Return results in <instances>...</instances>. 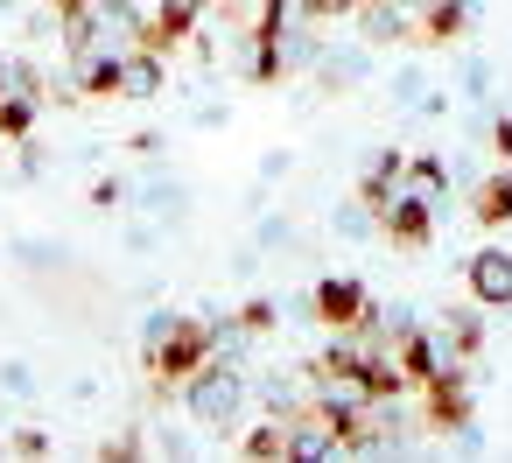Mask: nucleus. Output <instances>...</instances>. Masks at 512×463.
<instances>
[{
	"instance_id": "obj_11",
	"label": "nucleus",
	"mask_w": 512,
	"mask_h": 463,
	"mask_svg": "<svg viewBox=\"0 0 512 463\" xmlns=\"http://www.w3.org/2000/svg\"><path fill=\"white\" fill-rule=\"evenodd\" d=\"M15 456H50V435H43V428H22V435H15Z\"/></svg>"
},
{
	"instance_id": "obj_6",
	"label": "nucleus",
	"mask_w": 512,
	"mask_h": 463,
	"mask_svg": "<svg viewBox=\"0 0 512 463\" xmlns=\"http://www.w3.org/2000/svg\"><path fill=\"white\" fill-rule=\"evenodd\" d=\"M400 169H407V155H400V148H379V155L365 162L358 204H365V211H386V204H393V190H400Z\"/></svg>"
},
{
	"instance_id": "obj_10",
	"label": "nucleus",
	"mask_w": 512,
	"mask_h": 463,
	"mask_svg": "<svg viewBox=\"0 0 512 463\" xmlns=\"http://www.w3.org/2000/svg\"><path fill=\"white\" fill-rule=\"evenodd\" d=\"M274 323H281V309H274V302H267V295H253V302H246V309H239V330H246V337H267V330H274Z\"/></svg>"
},
{
	"instance_id": "obj_3",
	"label": "nucleus",
	"mask_w": 512,
	"mask_h": 463,
	"mask_svg": "<svg viewBox=\"0 0 512 463\" xmlns=\"http://www.w3.org/2000/svg\"><path fill=\"white\" fill-rule=\"evenodd\" d=\"M365 316H372L365 281H351V274L316 281V323H323V330H351V323H365Z\"/></svg>"
},
{
	"instance_id": "obj_5",
	"label": "nucleus",
	"mask_w": 512,
	"mask_h": 463,
	"mask_svg": "<svg viewBox=\"0 0 512 463\" xmlns=\"http://www.w3.org/2000/svg\"><path fill=\"white\" fill-rule=\"evenodd\" d=\"M169 78V57L155 50H120V99H155Z\"/></svg>"
},
{
	"instance_id": "obj_1",
	"label": "nucleus",
	"mask_w": 512,
	"mask_h": 463,
	"mask_svg": "<svg viewBox=\"0 0 512 463\" xmlns=\"http://www.w3.org/2000/svg\"><path fill=\"white\" fill-rule=\"evenodd\" d=\"M183 400H190V414H197L204 428H225V421L246 407V379H239L225 358H211V365H197V372L183 379Z\"/></svg>"
},
{
	"instance_id": "obj_13",
	"label": "nucleus",
	"mask_w": 512,
	"mask_h": 463,
	"mask_svg": "<svg viewBox=\"0 0 512 463\" xmlns=\"http://www.w3.org/2000/svg\"><path fill=\"white\" fill-rule=\"evenodd\" d=\"M309 8H316V15H358L365 0H309Z\"/></svg>"
},
{
	"instance_id": "obj_9",
	"label": "nucleus",
	"mask_w": 512,
	"mask_h": 463,
	"mask_svg": "<svg viewBox=\"0 0 512 463\" xmlns=\"http://www.w3.org/2000/svg\"><path fill=\"white\" fill-rule=\"evenodd\" d=\"M36 127V92H8L0 99V141H29Z\"/></svg>"
},
{
	"instance_id": "obj_12",
	"label": "nucleus",
	"mask_w": 512,
	"mask_h": 463,
	"mask_svg": "<svg viewBox=\"0 0 512 463\" xmlns=\"http://www.w3.org/2000/svg\"><path fill=\"white\" fill-rule=\"evenodd\" d=\"M491 155H498V162H512V120H498V127H491Z\"/></svg>"
},
{
	"instance_id": "obj_4",
	"label": "nucleus",
	"mask_w": 512,
	"mask_h": 463,
	"mask_svg": "<svg viewBox=\"0 0 512 463\" xmlns=\"http://www.w3.org/2000/svg\"><path fill=\"white\" fill-rule=\"evenodd\" d=\"M463 281H470V295H477L484 309H512V253H505V246L470 253V260H463Z\"/></svg>"
},
{
	"instance_id": "obj_2",
	"label": "nucleus",
	"mask_w": 512,
	"mask_h": 463,
	"mask_svg": "<svg viewBox=\"0 0 512 463\" xmlns=\"http://www.w3.org/2000/svg\"><path fill=\"white\" fill-rule=\"evenodd\" d=\"M379 232H386L393 246L421 253V246L435 239V204H428V197H414V190H393V204L379 211Z\"/></svg>"
},
{
	"instance_id": "obj_7",
	"label": "nucleus",
	"mask_w": 512,
	"mask_h": 463,
	"mask_svg": "<svg viewBox=\"0 0 512 463\" xmlns=\"http://www.w3.org/2000/svg\"><path fill=\"white\" fill-rule=\"evenodd\" d=\"M470 211H477V225H505V218H512V169H498V176L477 190Z\"/></svg>"
},
{
	"instance_id": "obj_8",
	"label": "nucleus",
	"mask_w": 512,
	"mask_h": 463,
	"mask_svg": "<svg viewBox=\"0 0 512 463\" xmlns=\"http://www.w3.org/2000/svg\"><path fill=\"white\" fill-rule=\"evenodd\" d=\"M239 456H253V463H274V456H288V421L274 414V421H260L246 442H239Z\"/></svg>"
}]
</instances>
